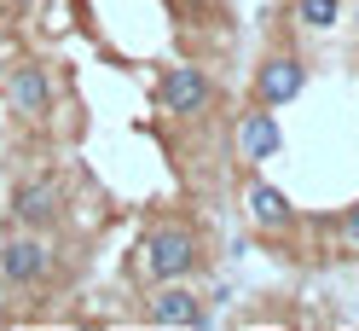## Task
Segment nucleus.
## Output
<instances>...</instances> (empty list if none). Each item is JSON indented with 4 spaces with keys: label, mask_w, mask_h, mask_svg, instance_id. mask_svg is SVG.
<instances>
[{
    "label": "nucleus",
    "mask_w": 359,
    "mask_h": 331,
    "mask_svg": "<svg viewBox=\"0 0 359 331\" xmlns=\"http://www.w3.org/2000/svg\"><path fill=\"white\" fill-rule=\"evenodd\" d=\"M250 215H255V227H284L290 221V197L273 181H255L250 186Z\"/></svg>",
    "instance_id": "9"
},
{
    "label": "nucleus",
    "mask_w": 359,
    "mask_h": 331,
    "mask_svg": "<svg viewBox=\"0 0 359 331\" xmlns=\"http://www.w3.org/2000/svg\"><path fill=\"white\" fill-rule=\"evenodd\" d=\"M353 24H359V18H353Z\"/></svg>",
    "instance_id": "12"
},
{
    "label": "nucleus",
    "mask_w": 359,
    "mask_h": 331,
    "mask_svg": "<svg viewBox=\"0 0 359 331\" xmlns=\"http://www.w3.org/2000/svg\"><path fill=\"white\" fill-rule=\"evenodd\" d=\"M238 151L250 163H266V157L284 151V128H278V117H266V105L250 110V117H238Z\"/></svg>",
    "instance_id": "4"
},
{
    "label": "nucleus",
    "mask_w": 359,
    "mask_h": 331,
    "mask_svg": "<svg viewBox=\"0 0 359 331\" xmlns=\"http://www.w3.org/2000/svg\"><path fill=\"white\" fill-rule=\"evenodd\" d=\"M6 99H12V110H18V117H47V110H53V82H47V70H35V64L12 70Z\"/></svg>",
    "instance_id": "6"
},
{
    "label": "nucleus",
    "mask_w": 359,
    "mask_h": 331,
    "mask_svg": "<svg viewBox=\"0 0 359 331\" xmlns=\"http://www.w3.org/2000/svg\"><path fill=\"white\" fill-rule=\"evenodd\" d=\"M47 273V245L41 238H6V250H0V279L6 285H35Z\"/></svg>",
    "instance_id": "5"
},
{
    "label": "nucleus",
    "mask_w": 359,
    "mask_h": 331,
    "mask_svg": "<svg viewBox=\"0 0 359 331\" xmlns=\"http://www.w3.org/2000/svg\"><path fill=\"white\" fill-rule=\"evenodd\" d=\"M197 268V238L186 227H156L145 233V245H140V273L156 279V285H168V279H186Z\"/></svg>",
    "instance_id": "1"
},
{
    "label": "nucleus",
    "mask_w": 359,
    "mask_h": 331,
    "mask_svg": "<svg viewBox=\"0 0 359 331\" xmlns=\"http://www.w3.org/2000/svg\"><path fill=\"white\" fill-rule=\"evenodd\" d=\"M209 99H215L209 70H197V64H174V70H163V110H168V117H203Z\"/></svg>",
    "instance_id": "2"
},
{
    "label": "nucleus",
    "mask_w": 359,
    "mask_h": 331,
    "mask_svg": "<svg viewBox=\"0 0 359 331\" xmlns=\"http://www.w3.org/2000/svg\"><path fill=\"white\" fill-rule=\"evenodd\" d=\"M336 12H342V0H296V18H302L307 30H330Z\"/></svg>",
    "instance_id": "10"
},
{
    "label": "nucleus",
    "mask_w": 359,
    "mask_h": 331,
    "mask_svg": "<svg viewBox=\"0 0 359 331\" xmlns=\"http://www.w3.org/2000/svg\"><path fill=\"white\" fill-rule=\"evenodd\" d=\"M151 325H168V331H180V325H203V308H197L191 291H180V285L168 279L163 291L151 297Z\"/></svg>",
    "instance_id": "8"
},
{
    "label": "nucleus",
    "mask_w": 359,
    "mask_h": 331,
    "mask_svg": "<svg viewBox=\"0 0 359 331\" xmlns=\"http://www.w3.org/2000/svg\"><path fill=\"white\" fill-rule=\"evenodd\" d=\"M342 238H348V250L359 256V204H353V209L342 215Z\"/></svg>",
    "instance_id": "11"
},
{
    "label": "nucleus",
    "mask_w": 359,
    "mask_h": 331,
    "mask_svg": "<svg viewBox=\"0 0 359 331\" xmlns=\"http://www.w3.org/2000/svg\"><path fill=\"white\" fill-rule=\"evenodd\" d=\"M53 209H58V181L53 174H41V181H24L12 192V215L24 221V227H41V221H53Z\"/></svg>",
    "instance_id": "7"
},
{
    "label": "nucleus",
    "mask_w": 359,
    "mask_h": 331,
    "mask_svg": "<svg viewBox=\"0 0 359 331\" xmlns=\"http://www.w3.org/2000/svg\"><path fill=\"white\" fill-rule=\"evenodd\" d=\"M307 87V70H302V58H290V53H278V58H266L261 64V76H255V99L266 105V110H278V105H290Z\"/></svg>",
    "instance_id": "3"
}]
</instances>
